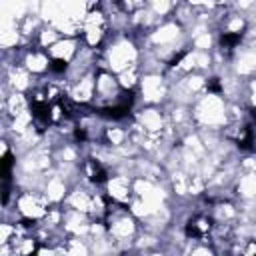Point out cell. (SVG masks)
Instances as JSON below:
<instances>
[{
	"instance_id": "1",
	"label": "cell",
	"mask_w": 256,
	"mask_h": 256,
	"mask_svg": "<svg viewBox=\"0 0 256 256\" xmlns=\"http://www.w3.org/2000/svg\"><path fill=\"white\" fill-rule=\"evenodd\" d=\"M140 56H142V50L134 34L110 32L108 40L100 48L98 68H104L112 74H120L132 66H140Z\"/></svg>"
},
{
	"instance_id": "2",
	"label": "cell",
	"mask_w": 256,
	"mask_h": 256,
	"mask_svg": "<svg viewBox=\"0 0 256 256\" xmlns=\"http://www.w3.org/2000/svg\"><path fill=\"white\" fill-rule=\"evenodd\" d=\"M190 114L196 130L222 132L228 124V102L222 94L206 92L190 106Z\"/></svg>"
},
{
	"instance_id": "3",
	"label": "cell",
	"mask_w": 256,
	"mask_h": 256,
	"mask_svg": "<svg viewBox=\"0 0 256 256\" xmlns=\"http://www.w3.org/2000/svg\"><path fill=\"white\" fill-rule=\"evenodd\" d=\"M104 224H106L108 238L112 240L116 250L128 248L130 244L136 242V238L140 234L138 218L128 210V206H120L114 202L110 204V212H108Z\"/></svg>"
},
{
	"instance_id": "4",
	"label": "cell",
	"mask_w": 256,
	"mask_h": 256,
	"mask_svg": "<svg viewBox=\"0 0 256 256\" xmlns=\"http://www.w3.org/2000/svg\"><path fill=\"white\" fill-rule=\"evenodd\" d=\"M110 36V18L100 2H90L80 26V40L92 50H100Z\"/></svg>"
},
{
	"instance_id": "5",
	"label": "cell",
	"mask_w": 256,
	"mask_h": 256,
	"mask_svg": "<svg viewBox=\"0 0 256 256\" xmlns=\"http://www.w3.org/2000/svg\"><path fill=\"white\" fill-rule=\"evenodd\" d=\"M52 204L38 190H22L14 196V214L24 222H42L50 212Z\"/></svg>"
},
{
	"instance_id": "6",
	"label": "cell",
	"mask_w": 256,
	"mask_h": 256,
	"mask_svg": "<svg viewBox=\"0 0 256 256\" xmlns=\"http://www.w3.org/2000/svg\"><path fill=\"white\" fill-rule=\"evenodd\" d=\"M138 96L144 102V106H162L170 100V80L162 72L142 74Z\"/></svg>"
},
{
	"instance_id": "7",
	"label": "cell",
	"mask_w": 256,
	"mask_h": 256,
	"mask_svg": "<svg viewBox=\"0 0 256 256\" xmlns=\"http://www.w3.org/2000/svg\"><path fill=\"white\" fill-rule=\"evenodd\" d=\"M134 126L146 136L160 138L168 130V116L162 106H144L134 114Z\"/></svg>"
},
{
	"instance_id": "8",
	"label": "cell",
	"mask_w": 256,
	"mask_h": 256,
	"mask_svg": "<svg viewBox=\"0 0 256 256\" xmlns=\"http://www.w3.org/2000/svg\"><path fill=\"white\" fill-rule=\"evenodd\" d=\"M102 188L108 200L120 206H130L134 198V178L128 174H110Z\"/></svg>"
},
{
	"instance_id": "9",
	"label": "cell",
	"mask_w": 256,
	"mask_h": 256,
	"mask_svg": "<svg viewBox=\"0 0 256 256\" xmlns=\"http://www.w3.org/2000/svg\"><path fill=\"white\" fill-rule=\"evenodd\" d=\"M96 72H88L82 78L70 82L66 86L68 100H72L76 106H92L96 98Z\"/></svg>"
},
{
	"instance_id": "10",
	"label": "cell",
	"mask_w": 256,
	"mask_h": 256,
	"mask_svg": "<svg viewBox=\"0 0 256 256\" xmlns=\"http://www.w3.org/2000/svg\"><path fill=\"white\" fill-rule=\"evenodd\" d=\"M34 78H44L46 74L52 72V60L46 50H40L36 46H26L20 50V60H18Z\"/></svg>"
},
{
	"instance_id": "11",
	"label": "cell",
	"mask_w": 256,
	"mask_h": 256,
	"mask_svg": "<svg viewBox=\"0 0 256 256\" xmlns=\"http://www.w3.org/2000/svg\"><path fill=\"white\" fill-rule=\"evenodd\" d=\"M72 184L66 176H62L56 168L50 170L44 178V186H42V194L46 196V200L52 204V206H62L68 192H70Z\"/></svg>"
},
{
	"instance_id": "12",
	"label": "cell",
	"mask_w": 256,
	"mask_h": 256,
	"mask_svg": "<svg viewBox=\"0 0 256 256\" xmlns=\"http://www.w3.org/2000/svg\"><path fill=\"white\" fill-rule=\"evenodd\" d=\"M214 230V220L210 214H194L186 220V226H184V236L188 240H196V242H208L206 238H210Z\"/></svg>"
},
{
	"instance_id": "13",
	"label": "cell",
	"mask_w": 256,
	"mask_h": 256,
	"mask_svg": "<svg viewBox=\"0 0 256 256\" xmlns=\"http://www.w3.org/2000/svg\"><path fill=\"white\" fill-rule=\"evenodd\" d=\"M210 216L214 220V224H224V226H234L240 218V210L236 208V204L232 200H216L212 204Z\"/></svg>"
},
{
	"instance_id": "14",
	"label": "cell",
	"mask_w": 256,
	"mask_h": 256,
	"mask_svg": "<svg viewBox=\"0 0 256 256\" xmlns=\"http://www.w3.org/2000/svg\"><path fill=\"white\" fill-rule=\"evenodd\" d=\"M234 192L244 204L256 202V172H240L234 182Z\"/></svg>"
},
{
	"instance_id": "15",
	"label": "cell",
	"mask_w": 256,
	"mask_h": 256,
	"mask_svg": "<svg viewBox=\"0 0 256 256\" xmlns=\"http://www.w3.org/2000/svg\"><path fill=\"white\" fill-rule=\"evenodd\" d=\"M58 250H60L62 256H92L90 240L88 238H78V236H68Z\"/></svg>"
},
{
	"instance_id": "16",
	"label": "cell",
	"mask_w": 256,
	"mask_h": 256,
	"mask_svg": "<svg viewBox=\"0 0 256 256\" xmlns=\"http://www.w3.org/2000/svg\"><path fill=\"white\" fill-rule=\"evenodd\" d=\"M116 80H118V84L124 92H134L136 94V90L140 86V80H142V70H140V66H132V68L116 74Z\"/></svg>"
},
{
	"instance_id": "17",
	"label": "cell",
	"mask_w": 256,
	"mask_h": 256,
	"mask_svg": "<svg viewBox=\"0 0 256 256\" xmlns=\"http://www.w3.org/2000/svg\"><path fill=\"white\" fill-rule=\"evenodd\" d=\"M60 38H62V34H60L52 24H44V26L40 28V32L36 34L32 46H36V48H40V50H48V48H50L52 44H56Z\"/></svg>"
},
{
	"instance_id": "18",
	"label": "cell",
	"mask_w": 256,
	"mask_h": 256,
	"mask_svg": "<svg viewBox=\"0 0 256 256\" xmlns=\"http://www.w3.org/2000/svg\"><path fill=\"white\" fill-rule=\"evenodd\" d=\"M186 256H218V252L214 250V246L210 242H196L190 240V246L186 250Z\"/></svg>"
},
{
	"instance_id": "19",
	"label": "cell",
	"mask_w": 256,
	"mask_h": 256,
	"mask_svg": "<svg viewBox=\"0 0 256 256\" xmlns=\"http://www.w3.org/2000/svg\"><path fill=\"white\" fill-rule=\"evenodd\" d=\"M246 104H248V110L256 116V76L246 80Z\"/></svg>"
},
{
	"instance_id": "20",
	"label": "cell",
	"mask_w": 256,
	"mask_h": 256,
	"mask_svg": "<svg viewBox=\"0 0 256 256\" xmlns=\"http://www.w3.org/2000/svg\"><path fill=\"white\" fill-rule=\"evenodd\" d=\"M38 256H62V254H60V250H58V248L42 246V248H40V252H38Z\"/></svg>"
}]
</instances>
